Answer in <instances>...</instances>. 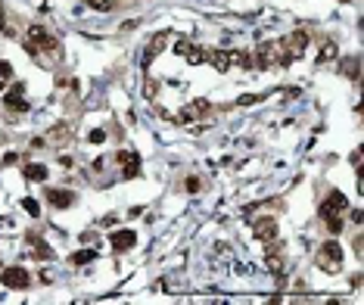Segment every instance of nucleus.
Wrapping results in <instances>:
<instances>
[{"instance_id": "obj_1", "label": "nucleus", "mask_w": 364, "mask_h": 305, "mask_svg": "<svg viewBox=\"0 0 364 305\" xmlns=\"http://www.w3.org/2000/svg\"><path fill=\"white\" fill-rule=\"evenodd\" d=\"M318 268L321 271H327V274H336L339 268H342V246L336 243V240H327L324 246H318Z\"/></svg>"}, {"instance_id": "obj_2", "label": "nucleus", "mask_w": 364, "mask_h": 305, "mask_svg": "<svg viewBox=\"0 0 364 305\" xmlns=\"http://www.w3.org/2000/svg\"><path fill=\"white\" fill-rule=\"evenodd\" d=\"M345 209H349V200H345L339 190H330L327 200L318 206V215L321 218H336V215H345Z\"/></svg>"}, {"instance_id": "obj_3", "label": "nucleus", "mask_w": 364, "mask_h": 305, "mask_svg": "<svg viewBox=\"0 0 364 305\" xmlns=\"http://www.w3.org/2000/svg\"><path fill=\"white\" fill-rule=\"evenodd\" d=\"M0 283H4V286H10V290H25V286L31 283V277H28V271H25V268L13 265V268H7V271L0 274Z\"/></svg>"}, {"instance_id": "obj_4", "label": "nucleus", "mask_w": 364, "mask_h": 305, "mask_svg": "<svg viewBox=\"0 0 364 305\" xmlns=\"http://www.w3.org/2000/svg\"><path fill=\"white\" fill-rule=\"evenodd\" d=\"M118 165H122V177H137L140 174V153L137 150H122L118 153Z\"/></svg>"}, {"instance_id": "obj_5", "label": "nucleus", "mask_w": 364, "mask_h": 305, "mask_svg": "<svg viewBox=\"0 0 364 305\" xmlns=\"http://www.w3.org/2000/svg\"><path fill=\"white\" fill-rule=\"evenodd\" d=\"M305 41H308V34H305V31H296L293 38L286 41V50H283V56H280V63L286 66V63H293V59H299L302 53H305Z\"/></svg>"}, {"instance_id": "obj_6", "label": "nucleus", "mask_w": 364, "mask_h": 305, "mask_svg": "<svg viewBox=\"0 0 364 305\" xmlns=\"http://www.w3.org/2000/svg\"><path fill=\"white\" fill-rule=\"evenodd\" d=\"M165 44H168V31H159V34H156V38L150 41V47H147V53H143V59H140V69H143V72H147V69H150V63H153V59L159 56V53H162V47H165Z\"/></svg>"}, {"instance_id": "obj_7", "label": "nucleus", "mask_w": 364, "mask_h": 305, "mask_svg": "<svg viewBox=\"0 0 364 305\" xmlns=\"http://www.w3.org/2000/svg\"><path fill=\"white\" fill-rule=\"evenodd\" d=\"M22 97H25L22 84H13L10 91H7V97H4V106H7L10 112H16V109H19V112H28V103H25Z\"/></svg>"}, {"instance_id": "obj_8", "label": "nucleus", "mask_w": 364, "mask_h": 305, "mask_svg": "<svg viewBox=\"0 0 364 305\" xmlns=\"http://www.w3.org/2000/svg\"><path fill=\"white\" fill-rule=\"evenodd\" d=\"M252 234H256L262 243L277 240V221H274V218H259L256 224H252Z\"/></svg>"}, {"instance_id": "obj_9", "label": "nucleus", "mask_w": 364, "mask_h": 305, "mask_svg": "<svg viewBox=\"0 0 364 305\" xmlns=\"http://www.w3.org/2000/svg\"><path fill=\"white\" fill-rule=\"evenodd\" d=\"M109 243H112L115 253H125V249H134L137 246V234H134V230H115V234L109 237Z\"/></svg>"}, {"instance_id": "obj_10", "label": "nucleus", "mask_w": 364, "mask_h": 305, "mask_svg": "<svg viewBox=\"0 0 364 305\" xmlns=\"http://www.w3.org/2000/svg\"><path fill=\"white\" fill-rule=\"evenodd\" d=\"M44 38H47L44 25H31V28H28V38H25V50L31 53V56H38V53H41L38 47H41V41H44Z\"/></svg>"}, {"instance_id": "obj_11", "label": "nucleus", "mask_w": 364, "mask_h": 305, "mask_svg": "<svg viewBox=\"0 0 364 305\" xmlns=\"http://www.w3.org/2000/svg\"><path fill=\"white\" fill-rule=\"evenodd\" d=\"M47 200H50V206H56V209H69L72 203H75V193L72 190H47Z\"/></svg>"}, {"instance_id": "obj_12", "label": "nucleus", "mask_w": 364, "mask_h": 305, "mask_svg": "<svg viewBox=\"0 0 364 305\" xmlns=\"http://www.w3.org/2000/svg\"><path fill=\"white\" fill-rule=\"evenodd\" d=\"M199 112H209V103H206V100H196V103L184 106V109H180V125H190Z\"/></svg>"}, {"instance_id": "obj_13", "label": "nucleus", "mask_w": 364, "mask_h": 305, "mask_svg": "<svg viewBox=\"0 0 364 305\" xmlns=\"http://www.w3.org/2000/svg\"><path fill=\"white\" fill-rule=\"evenodd\" d=\"M206 59H209L218 72H227V69H230V56H227V50H209V53H206Z\"/></svg>"}, {"instance_id": "obj_14", "label": "nucleus", "mask_w": 364, "mask_h": 305, "mask_svg": "<svg viewBox=\"0 0 364 305\" xmlns=\"http://www.w3.org/2000/svg\"><path fill=\"white\" fill-rule=\"evenodd\" d=\"M274 59H277V44H274V41H271V44H262V47H259V66L268 69Z\"/></svg>"}, {"instance_id": "obj_15", "label": "nucleus", "mask_w": 364, "mask_h": 305, "mask_svg": "<svg viewBox=\"0 0 364 305\" xmlns=\"http://www.w3.org/2000/svg\"><path fill=\"white\" fill-rule=\"evenodd\" d=\"M69 137H72V125H66V121H59L56 128L47 134V140H53V143H66Z\"/></svg>"}, {"instance_id": "obj_16", "label": "nucleus", "mask_w": 364, "mask_h": 305, "mask_svg": "<svg viewBox=\"0 0 364 305\" xmlns=\"http://www.w3.org/2000/svg\"><path fill=\"white\" fill-rule=\"evenodd\" d=\"M268 271L274 274V277H283V259H280V249L268 253Z\"/></svg>"}, {"instance_id": "obj_17", "label": "nucleus", "mask_w": 364, "mask_h": 305, "mask_svg": "<svg viewBox=\"0 0 364 305\" xmlns=\"http://www.w3.org/2000/svg\"><path fill=\"white\" fill-rule=\"evenodd\" d=\"M38 50H47V56H50V59H59V56H63V47H59V41H53L50 34L41 41V47H38Z\"/></svg>"}, {"instance_id": "obj_18", "label": "nucleus", "mask_w": 364, "mask_h": 305, "mask_svg": "<svg viewBox=\"0 0 364 305\" xmlns=\"http://www.w3.org/2000/svg\"><path fill=\"white\" fill-rule=\"evenodd\" d=\"M358 66H361V63H358L355 56H349V59H342V66H339V72H342V75H345V78H352V81H355V78H358Z\"/></svg>"}, {"instance_id": "obj_19", "label": "nucleus", "mask_w": 364, "mask_h": 305, "mask_svg": "<svg viewBox=\"0 0 364 305\" xmlns=\"http://www.w3.org/2000/svg\"><path fill=\"white\" fill-rule=\"evenodd\" d=\"M25 177H28V181H47V165H38V162L28 165V168H25Z\"/></svg>"}, {"instance_id": "obj_20", "label": "nucleus", "mask_w": 364, "mask_h": 305, "mask_svg": "<svg viewBox=\"0 0 364 305\" xmlns=\"http://www.w3.org/2000/svg\"><path fill=\"white\" fill-rule=\"evenodd\" d=\"M94 249H78L75 256H72V265H87V262H94Z\"/></svg>"}, {"instance_id": "obj_21", "label": "nucleus", "mask_w": 364, "mask_h": 305, "mask_svg": "<svg viewBox=\"0 0 364 305\" xmlns=\"http://www.w3.org/2000/svg\"><path fill=\"white\" fill-rule=\"evenodd\" d=\"M31 253H34V259H53V249L47 246V243H38V240H34V249H31Z\"/></svg>"}, {"instance_id": "obj_22", "label": "nucleus", "mask_w": 364, "mask_h": 305, "mask_svg": "<svg viewBox=\"0 0 364 305\" xmlns=\"http://www.w3.org/2000/svg\"><path fill=\"white\" fill-rule=\"evenodd\" d=\"M330 59H336V44H333V41H327L324 50H321V56H318V63H330Z\"/></svg>"}, {"instance_id": "obj_23", "label": "nucleus", "mask_w": 364, "mask_h": 305, "mask_svg": "<svg viewBox=\"0 0 364 305\" xmlns=\"http://www.w3.org/2000/svg\"><path fill=\"white\" fill-rule=\"evenodd\" d=\"M227 56H230V63H236V66H252V59H249V53H240V50H227Z\"/></svg>"}, {"instance_id": "obj_24", "label": "nucleus", "mask_w": 364, "mask_h": 305, "mask_svg": "<svg viewBox=\"0 0 364 305\" xmlns=\"http://www.w3.org/2000/svg\"><path fill=\"white\" fill-rule=\"evenodd\" d=\"M22 209L31 215V218H38V215H41V206H38V200H34V196H25V200H22Z\"/></svg>"}, {"instance_id": "obj_25", "label": "nucleus", "mask_w": 364, "mask_h": 305, "mask_svg": "<svg viewBox=\"0 0 364 305\" xmlns=\"http://www.w3.org/2000/svg\"><path fill=\"white\" fill-rule=\"evenodd\" d=\"M324 221H327V230H330L333 237L342 234V215H336V218H324Z\"/></svg>"}, {"instance_id": "obj_26", "label": "nucleus", "mask_w": 364, "mask_h": 305, "mask_svg": "<svg viewBox=\"0 0 364 305\" xmlns=\"http://www.w3.org/2000/svg\"><path fill=\"white\" fill-rule=\"evenodd\" d=\"M184 56H187V63H190V66H199V63L206 59V53L199 50V47H193V50H187V53H184Z\"/></svg>"}, {"instance_id": "obj_27", "label": "nucleus", "mask_w": 364, "mask_h": 305, "mask_svg": "<svg viewBox=\"0 0 364 305\" xmlns=\"http://www.w3.org/2000/svg\"><path fill=\"white\" fill-rule=\"evenodd\" d=\"M87 7H94L100 13H109V10H112V0H87Z\"/></svg>"}, {"instance_id": "obj_28", "label": "nucleus", "mask_w": 364, "mask_h": 305, "mask_svg": "<svg viewBox=\"0 0 364 305\" xmlns=\"http://www.w3.org/2000/svg\"><path fill=\"white\" fill-rule=\"evenodd\" d=\"M87 140H90V143H103V140H106V131H103V128H94V131L87 134Z\"/></svg>"}, {"instance_id": "obj_29", "label": "nucleus", "mask_w": 364, "mask_h": 305, "mask_svg": "<svg viewBox=\"0 0 364 305\" xmlns=\"http://www.w3.org/2000/svg\"><path fill=\"white\" fill-rule=\"evenodd\" d=\"M184 187H187L190 193H196L199 187H203V181H199V177H193V174H190V177H187V181H184Z\"/></svg>"}, {"instance_id": "obj_30", "label": "nucleus", "mask_w": 364, "mask_h": 305, "mask_svg": "<svg viewBox=\"0 0 364 305\" xmlns=\"http://www.w3.org/2000/svg\"><path fill=\"white\" fill-rule=\"evenodd\" d=\"M10 75H13V66L0 59V78H4V81H10Z\"/></svg>"}, {"instance_id": "obj_31", "label": "nucleus", "mask_w": 364, "mask_h": 305, "mask_svg": "<svg viewBox=\"0 0 364 305\" xmlns=\"http://www.w3.org/2000/svg\"><path fill=\"white\" fill-rule=\"evenodd\" d=\"M156 91H159V87H156V81H147V87H143V94H147L150 100L156 97Z\"/></svg>"}, {"instance_id": "obj_32", "label": "nucleus", "mask_w": 364, "mask_h": 305, "mask_svg": "<svg viewBox=\"0 0 364 305\" xmlns=\"http://www.w3.org/2000/svg\"><path fill=\"white\" fill-rule=\"evenodd\" d=\"M187 50H190V44H187V41H177V50H174V53H180V56H184Z\"/></svg>"}, {"instance_id": "obj_33", "label": "nucleus", "mask_w": 364, "mask_h": 305, "mask_svg": "<svg viewBox=\"0 0 364 305\" xmlns=\"http://www.w3.org/2000/svg\"><path fill=\"white\" fill-rule=\"evenodd\" d=\"M352 165H355V168H361V150H355V153H352Z\"/></svg>"}, {"instance_id": "obj_34", "label": "nucleus", "mask_w": 364, "mask_h": 305, "mask_svg": "<svg viewBox=\"0 0 364 305\" xmlns=\"http://www.w3.org/2000/svg\"><path fill=\"white\" fill-rule=\"evenodd\" d=\"M16 159H19V156H16V153H7V156H4V165H13Z\"/></svg>"}, {"instance_id": "obj_35", "label": "nucleus", "mask_w": 364, "mask_h": 305, "mask_svg": "<svg viewBox=\"0 0 364 305\" xmlns=\"http://www.w3.org/2000/svg\"><path fill=\"white\" fill-rule=\"evenodd\" d=\"M256 100H259V97H252V94H246V97H243L240 103H243V106H252V103H256Z\"/></svg>"}, {"instance_id": "obj_36", "label": "nucleus", "mask_w": 364, "mask_h": 305, "mask_svg": "<svg viewBox=\"0 0 364 305\" xmlns=\"http://www.w3.org/2000/svg\"><path fill=\"white\" fill-rule=\"evenodd\" d=\"M0 31H7V25H4V4H0Z\"/></svg>"}, {"instance_id": "obj_37", "label": "nucleus", "mask_w": 364, "mask_h": 305, "mask_svg": "<svg viewBox=\"0 0 364 305\" xmlns=\"http://www.w3.org/2000/svg\"><path fill=\"white\" fill-rule=\"evenodd\" d=\"M4 84H7V81H4V78H0V91H4Z\"/></svg>"}]
</instances>
